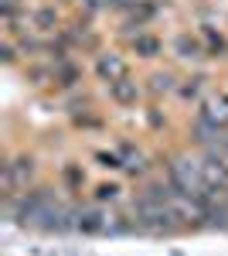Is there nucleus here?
Segmentation results:
<instances>
[{"mask_svg": "<svg viewBox=\"0 0 228 256\" xmlns=\"http://www.w3.org/2000/svg\"><path fill=\"white\" fill-rule=\"evenodd\" d=\"M201 116L208 120V123H215V126H222V130H225V126H228V92L211 96L208 102H205V110H201Z\"/></svg>", "mask_w": 228, "mask_h": 256, "instance_id": "2", "label": "nucleus"}, {"mask_svg": "<svg viewBox=\"0 0 228 256\" xmlns=\"http://www.w3.org/2000/svg\"><path fill=\"white\" fill-rule=\"evenodd\" d=\"M75 229H82V232L95 236V232H106V229H109V222H106V216H102V212L85 208V212H78V216H75Z\"/></svg>", "mask_w": 228, "mask_h": 256, "instance_id": "3", "label": "nucleus"}, {"mask_svg": "<svg viewBox=\"0 0 228 256\" xmlns=\"http://www.w3.org/2000/svg\"><path fill=\"white\" fill-rule=\"evenodd\" d=\"M177 48L184 52V58H201V48H198L194 41H188V38H181V41H177Z\"/></svg>", "mask_w": 228, "mask_h": 256, "instance_id": "8", "label": "nucleus"}, {"mask_svg": "<svg viewBox=\"0 0 228 256\" xmlns=\"http://www.w3.org/2000/svg\"><path fill=\"white\" fill-rule=\"evenodd\" d=\"M123 168H126L130 174H143V171H147L143 154H136V150H130V147H123Z\"/></svg>", "mask_w": 228, "mask_h": 256, "instance_id": "6", "label": "nucleus"}, {"mask_svg": "<svg viewBox=\"0 0 228 256\" xmlns=\"http://www.w3.org/2000/svg\"><path fill=\"white\" fill-rule=\"evenodd\" d=\"M113 86V99L116 102H136V96H140V89H136V82H130V79H119V82H109Z\"/></svg>", "mask_w": 228, "mask_h": 256, "instance_id": "5", "label": "nucleus"}, {"mask_svg": "<svg viewBox=\"0 0 228 256\" xmlns=\"http://www.w3.org/2000/svg\"><path fill=\"white\" fill-rule=\"evenodd\" d=\"M171 184L177 188V192H184V195L201 198V195H205V188H208V181H205V168L194 164V160H177V164H171Z\"/></svg>", "mask_w": 228, "mask_h": 256, "instance_id": "1", "label": "nucleus"}, {"mask_svg": "<svg viewBox=\"0 0 228 256\" xmlns=\"http://www.w3.org/2000/svg\"><path fill=\"white\" fill-rule=\"evenodd\" d=\"M119 195V188H113V184H102V188H99V198H102V202H106V198H116Z\"/></svg>", "mask_w": 228, "mask_h": 256, "instance_id": "9", "label": "nucleus"}, {"mask_svg": "<svg viewBox=\"0 0 228 256\" xmlns=\"http://www.w3.org/2000/svg\"><path fill=\"white\" fill-rule=\"evenodd\" d=\"M99 76L109 79V82L126 79V62L119 58V55H102V58H99Z\"/></svg>", "mask_w": 228, "mask_h": 256, "instance_id": "4", "label": "nucleus"}, {"mask_svg": "<svg viewBox=\"0 0 228 256\" xmlns=\"http://www.w3.org/2000/svg\"><path fill=\"white\" fill-rule=\"evenodd\" d=\"M133 48L140 52V55H143V58H150V55L157 52V48H160V44H157V38H136V41H133Z\"/></svg>", "mask_w": 228, "mask_h": 256, "instance_id": "7", "label": "nucleus"}]
</instances>
